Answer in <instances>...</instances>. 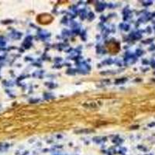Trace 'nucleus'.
Segmentation results:
<instances>
[{
	"label": "nucleus",
	"instance_id": "obj_1",
	"mask_svg": "<svg viewBox=\"0 0 155 155\" xmlns=\"http://www.w3.org/2000/svg\"><path fill=\"white\" fill-rule=\"evenodd\" d=\"M54 20V17L49 13H41L37 17V22L39 24L48 25Z\"/></svg>",
	"mask_w": 155,
	"mask_h": 155
},
{
	"label": "nucleus",
	"instance_id": "obj_2",
	"mask_svg": "<svg viewBox=\"0 0 155 155\" xmlns=\"http://www.w3.org/2000/svg\"><path fill=\"white\" fill-rule=\"evenodd\" d=\"M106 48L107 49L108 52L115 54L118 53V51H120V45H119L118 43L110 41V42L106 44Z\"/></svg>",
	"mask_w": 155,
	"mask_h": 155
}]
</instances>
